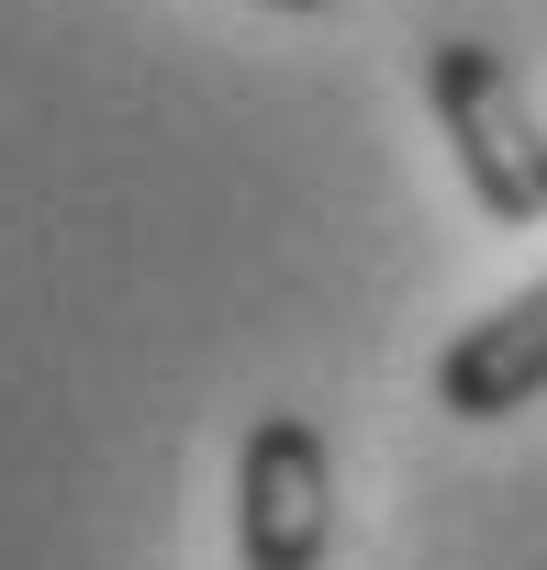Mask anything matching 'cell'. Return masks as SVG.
<instances>
[{"instance_id":"4","label":"cell","mask_w":547,"mask_h":570,"mask_svg":"<svg viewBox=\"0 0 547 570\" xmlns=\"http://www.w3.org/2000/svg\"><path fill=\"white\" fill-rule=\"evenodd\" d=\"M268 12H325V0H268Z\"/></svg>"},{"instance_id":"3","label":"cell","mask_w":547,"mask_h":570,"mask_svg":"<svg viewBox=\"0 0 547 570\" xmlns=\"http://www.w3.org/2000/svg\"><path fill=\"white\" fill-rule=\"evenodd\" d=\"M525 403H547V279H525L514 303H491L480 325H458L436 347V414L503 425Z\"/></svg>"},{"instance_id":"1","label":"cell","mask_w":547,"mask_h":570,"mask_svg":"<svg viewBox=\"0 0 547 570\" xmlns=\"http://www.w3.org/2000/svg\"><path fill=\"white\" fill-rule=\"evenodd\" d=\"M425 101L447 124V157L469 179V202L491 224H547V124L525 112L514 68L480 46V35H447L425 46Z\"/></svg>"},{"instance_id":"2","label":"cell","mask_w":547,"mask_h":570,"mask_svg":"<svg viewBox=\"0 0 547 570\" xmlns=\"http://www.w3.org/2000/svg\"><path fill=\"white\" fill-rule=\"evenodd\" d=\"M235 559L246 570H325L336 559V448L302 414H257L235 448Z\"/></svg>"}]
</instances>
